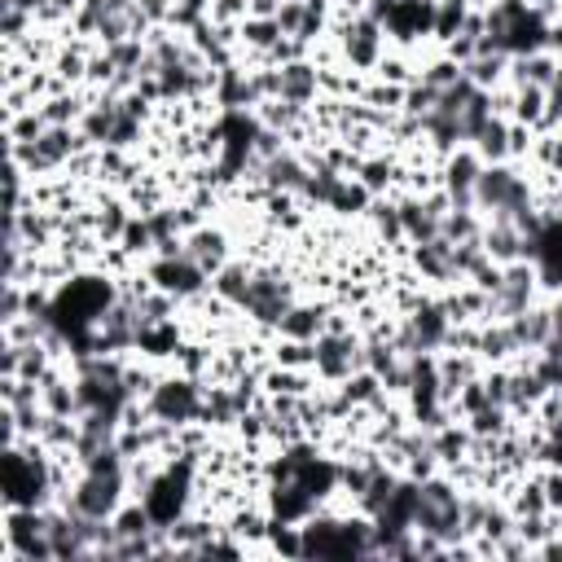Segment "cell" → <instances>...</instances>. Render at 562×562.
Segmentation results:
<instances>
[{"instance_id":"obj_1","label":"cell","mask_w":562,"mask_h":562,"mask_svg":"<svg viewBox=\"0 0 562 562\" xmlns=\"http://www.w3.org/2000/svg\"><path fill=\"white\" fill-rule=\"evenodd\" d=\"M531 202V184L514 176L505 162H487L474 184V211H487V220H518Z\"/></svg>"},{"instance_id":"obj_2","label":"cell","mask_w":562,"mask_h":562,"mask_svg":"<svg viewBox=\"0 0 562 562\" xmlns=\"http://www.w3.org/2000/svg\"><path fill=\"white\" fill-rule=\"evenodd\" d=\"M536 268L514 259V263H501V285L487 294V321H509L518 312L531 307V294H536Z\"/></svg>"},{"instance_id":"obj_3","label":"cell","mask_w":562,"mask_h":562,"mask_svg":"<svg viewBox=\"0 0 562 562\" xmlns=\"http://www.w3.org/2000/svg\"><path fill=\"white\" fill-rule=\"evenodd\" d=\"M149 413L171 422V426H184V422H198L202 417V386H193L189 378H162L154 391H149Z\"/></svg>"},{"instance_id":"obj_4","label":"cell","mask_w":562,"mask_h":562,"mask_svg":"<svg viewBox=\"0 0 562 562\" xmlns=\"http://www.w3.org/2000/svg\"><path fill=\"white\" fill-rule=\"evenodd\" d=\"M487 162L479 158V149L470 145V149H457L448 162H443V193L452 198V206L457 211H470L474 206V184H479V171H483Z\"/></svg>"},{"instance_id":"obj_5","label":"cell","mask_w":562,"mask_h":562,"mask_svg":"<svg viewBox=\"0 0 562 562\" xmlns=\"http://www.w3.org/2000/svg\"><path fill=\"white\" fill-rule=\"evenodd\" d=\"M149 281L176 299H193L206 290V272L189 259V255H176V259H154L149 263Z\"/></svg>"},{"instance_id":"obj_6","label":"cell","mask_w":562,"mask_h":562,"mask_svg":"<svg viewBox=\"0 0 562 562\" xmlns=\"http://www.w3.org/2000/svg\"><path fill=\"white\" fill-rule=\"evenodd\" d=\"M413 268H417L422 281H435V285H448V281L461 277L457 272V259H452V241L443 233L430 237V241H422V246H413Z\"/></svg>"},{"instance_id":"obj_7","label":"cell","mask_w":562,"mask_h":562,"mask_svg":"<svg viewBox=\"0 0 562 562\" xmlns=\"http://www.w3.org/2000/svg\"><path fill=\"white\" fill-rule=\"evenodd\" d=\"M316 92H321V66L316 61L294 57V61H281L277 66V97L307 105V101H316Z\"/></svg>"},{"instance_id":"obj_8","label":"cell","mask_w":562,"mask_h":562,"mask_svg":"<svg viewBox=\"0 0 562 562\" xmlns=\"http://www.w3.org/2000/svg\"><path fill=\"white\" fill-rule=\"evenodd\" d=\"M184 255H189L206 277H215V272L228 263V233H224V228H193V233H184Z\"/></svg>"},{"instance_id":"obj_9","label":"cell","mask_w":562,"mask_h":562,"mask_svg":"<svg viewBox=\"0 0 562 562\" xmlns=\"http://www.w3.org/2000/svg\"><path fill=\"white\" fill-rule=\"evenodd\" d=\"M483 246H487L492 263H514V259L527 255V237L518 233L514 220H487V228H483Z\"/></svg>"},{"instance_id":"obj_10","label":"cell","mask_w":562,"mask_h":562,"mask_svg":"<svg viewBox=\"0 0 562 562\" xmlns=\"http://www.w3.org/2000/svg\"><path fill=\"white\" fill-rule=\"evenodd\" d=\"M40 404H44V413H53V417H79V413H83L79 386H70L57 369H48V373L40 378Z\"/></svg>"},{"instance_id":"obj_11","label":"cell","mask_w":562,"mask_h":562,"mask_svg":"<svg viewBox=\"0 0 562 562\" xmlns=\"http://www.w3.org/2000/svg\"><path fill=\"white\" fill-rule=\"evenodd\" d=\"M509 329H514V338H518L522 351H536V347H544L549 334H553V307H536V303H531L527 312L509 316Z\"/></svg>"},{"instance_id":"obj_12","label":"cell","mask_w":562,"mask_h":562,"mask_svg":"<svg viewBox=\"0 0 562 562\" xmlns=\"http://www.w3.org/2000/svg\"><path fill=\"white\" fill-rule=\"evenodd\" d=\"M558 57L553 53H522V57H509V83H536V88H549L558 79Z\"/></svg>"},{"instance_id":"obj_13","label":"cell","mask_w":562,"mask_h":562,"mask_svg":"<svg viewBox=\"0 0 562 562\" xmlns=\"http://www.w3.org/2000/svg\"><path fill=\"white\" fill-rule=\"evenodd\" d=\"M281 338H321L325 329V307L321 303H294L285 316H281Z\"/></svg>"},{"instance_id":"obj_14","label":"cell","mask_w":562,"mask_h":562,"mask_svg":"<svg viewBox=\"0 0 562 562\" xmlns=\"http://www.w3.org/2000/svg\"><path fill=\"white\" fill-rule=\"evenodd\" d=\"M470 145L479 149L483 162H505V158H509V123L492 114V119L479 127V136H474Z\"/></svg>"},{"instance_id":"obj_15","label":"cell","mask_w":562,"mask_h":562,"mask_svg":"<svg viewBox=\"0 0 562 562\" xmlns=\"http://www.w3.org/2000/svg\"><path fill=\"white\" fill-rule=\"evenodd\" d=\"M505 66H509V53H474L461 70H465L470 83H479V88H496V83L505 79Z\"/></svg>"},{"instance_id":"obj_16","label":"cell","mask_w":562,"mask_h":562,"mask_svg":"<svg viewBox=\"0 0 562 562\" xmlns=\"http://www.w3.org/2000/svg\"><path fill=\"white\" fill-rule=\"evenodd\" d=\"M531 158L540 162V171H553V176H562V132H558V127L540 132V136L531 140Z\"/></svg>"},{"instance_id":"obj_17","label":"cell","mask_w":562,"mask_h":562,"mask_svg":"<svg viewBox=\"0 0 562 562\" xmlns=\"http://www.w3.org/2000/svg\"><path fill=\"white\" fill-rule=\"evenodd\" d=\"M123 228H127V211L119 202H101L97 206V237L101 241H123Z\"/></svg>"},{"instance_id":"obj_18","label":"cell","mask_w":562,"mask_h":562,"mask_svg":"<svg viewBox=\"0 0 562 562\" xmlns=\"http://www.w3.org/2000/svg\"><path fill=\"white\" fill-rule=\"evenodd\" d=\"M422 79H426L430 88H448V83H457V79H461V61H452V57L430 61V66L422 70Z\"/></svg>"},{"instance_id":"obj_19","label":"cell","mask_w":562,"mask_h":562,"mask_svg":"<svg viewBox=\"0 0 562 562\" xmlns=\"http://www.w3.org/2000/svg\"><path fill=\"white\" fill-rule=\"evenodd\" d=\"M540 483H544V496H549V509H562V470H553V474H544Z\"/></svg>"},{"instance_id":"obj_20","label":"cell","mask_w":562,"mask_h":562,"mask_svg":"<svg viewBox=\"0 0 562 562\" xmlns=\"http://www.w3.org/2000/svg\"><path fill=\"white\" fill-rule=\"evenodd\" d=\"M549 48H553V57L562 61V26H553V31H549Z\"/></svg>"}]
</instances>
